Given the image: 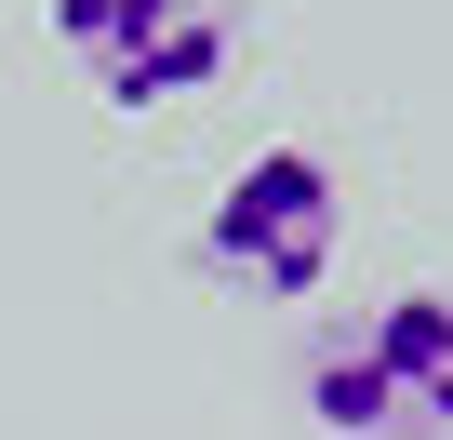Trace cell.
<instances>
[{
  "mask_svg": "<svg viewBox=\"0 0 453 440\" xmlns=\"http://www.w3.org/2000/svg\"><path fill=\"white\" fill-rule=\"evenodd\" d=\"M213 14H226V0H213Z\"/></svg>",
  "mask_w": 453,
  "mask_h": 440,
  "instance_id": "277c9868",
  "label": "cell"
},
{
  "mask_svg": "<svg viewBox=\"0 0 453 440\" xmlns=\"http://www.w3.org/2000/svg\"><path fill=\"white\" fill-rule=\"evenodd\" d=\"M54 41L94 67L107 107H173L226 67V14L213 0H54Z\"/></svg>",
  "mask_w": 453,
  "mask_h": 440,
  "instance_id": "3957f363",
  "label": "cell"
},
{
  "mask_svg": "<svg viewBox=\"0 0 453 440\" xmlns=\"http://www.w3.org/2000/svg\"><path fill=\"white\" fill-rule=\"evenodd\" d=\"M307 413L334 440H453V294L413 281L373 320L307 334Z\"/></svg>",
  "mask_w": 453,
  "mask_h": 440,
  "instance_id": "6da1fadb",
  "label": "cell"
},
{
  "mask_svg": "<svg viewBox=\"0 0 453 440\" xmlns=\"http://www.w3.org/2000/svg\"><path fill=\"white\" fill-rule=\"evenodd\" d=\"M334 241H347V200H334V160L320 147H254L226 174L213 228H200V267L213 281H254V294H320L334 281Z\"/></svg>",
  "mask_w": 453,
  "mask_h": 440,
  "instance_id": "7a4b0ae2",
  "label": "cell"
}]
</instances>
